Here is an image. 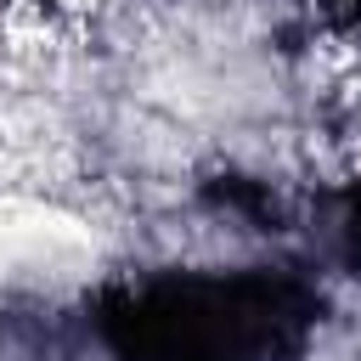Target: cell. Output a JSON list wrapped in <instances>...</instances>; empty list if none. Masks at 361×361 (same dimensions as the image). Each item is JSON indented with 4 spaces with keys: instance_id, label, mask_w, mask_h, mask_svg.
<instances>
[{
    "instance_id": "1",
    "label": "cell",
    "mask_w": 361,
    "mask_h": 361,
    "mask_svg": "<svg viewBox=\"0 0 361 361\" xmlns=\"http://www.w3.org/2000/svg\"><path fill=\"white\" fill-rule=\"evenodd\" d=\"M45 6H56V11H62V17H73V23H85V17H90V11H102L107 0H45Z\"/></svg>"
}]
</instances>
